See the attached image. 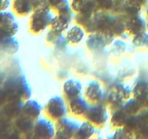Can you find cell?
Wrapping results in <instances>:
<instances>
[{
    "mask_svg": "<svg viewBox=\"0 0 148 139\" xmlns=\"http://www.w3.org/2000/svg\"><path fill=\"white\" fill-rule=\"evenodd\" d=\"M54 15L49 7L34 10L29 20V29L33 34H40L50 28Z\"/></svg>",
    "mask_w": 148,
    "mask_h": 139,
    "instance_id": "1",
    "label": "cell"
},
{
    "mask_svg": "<svg viewBox=\"0 0 148 139\" xmlns=\"http://www.w3.org/2000/svg\"><path fill=\"white\" fill-rule=\"evenodd\" d=\"M44 111L46 117L54 122L66 117L68 107L65 98L59 96L51 97L45 105Z\"/></svg>",
    "mask_w": 148,
    "mask_h": 139,
    "instance_id": "2",
    "label": "cell"
},
{
    "mask_svg": "<svg viewBox=\"0 0 148 139\" xmlns=\"http://www.w3.org/2000/svg\"><path fill=\"white\" fill-rule=\"evenodd\" d=\"M108 109L103 104H90L84 118L98 128L104 127L109 121Z\"/></svg>",
    "mask_w": 148,
    "mask_h": 139,
    "instance_id": "3",
    "label": "cell"
},
{
    "mask_svg": "<svg viewBox=\"0 0 148 139\" xmlns=\"http://www.w3.org/2000/svg\"><path fill=\"white\" fill-rule=\"evenodd\" d=\"M115 36L111 33L93 32L90 33L86 39V46L90 52H99L110 46Z\"/></svg>",
    "mask_w": 148,
    "mask_h": 139,
    "instance_id": "4",
    "label": "cell"
},
{
    "mask_svg": "<svg viewBox=\"0 0 148 139\" xmlns=\"http://www.w3.org/2000/svg\"><path fill=\"white\" fill-rule=\"evenodd\" d=\"M79 123L67 117L57 120L55 123V138L68 139L75 138Z\"/></svg>",
    "mask_w": 148,
    "mask_h": 139,
    "instance_id": "5",
    "label": "cell"
},
{
    "mask_svg": "<svg viewBox=\"0 0 148 139\" xmlns=\"http://www.w3.org/2000/svg\"><path fill=\"white\" fill-rule=\"evenodd\" d=\"M48 117H40L33 123L32 132L36 138L49 139L55 138V124Z\"/></svg>",
    "mask_w": 148,
    "mask_h": 139,
    "instance_id": "6",
    "label": "cell"
},
{
    "mask_svg": "<svg viewBox=\"0 0 148 139\" xmlns=\"http://www.w3.org/2000/svg\"><path fill=\"white\" fill-rule=\"evenodd\" d=\"M84 97L90 104H103L106 95L103 88L98 81H90L87 83L84 89Z\"/></svg>",
    "mask_w": 148,
    "mask_h": 139,
    "instance_id": "7",
    "label": "cell"
},
{
    "mask_svg": "<svg viewBox=\"0 0 148 139\" xmlns=\"http://www.w3.org/2000/svg\"><path fill=\"white\" fill-rule=\"evenodd\" d=\"M83 91L82 83L79 80L75 78H70L65 81L62 87L64 98L67 101L82 96Z\"/></svg>",
    "mask_w": 148,
    "mask_h": 139,
    "instance_id": "8",
    "label": "cell"
},
{
    "mask_svg": "<svg viewBox=\"0 0 148 139\" xmlns=\"http://www.w3.org/2000/svg\"><path fill=\"white\" fill-rule=\"evenodd\" d=\"M125 30L126 33L132 37L147 31V23L140 14L129 17L125 22Z\"/></svg>",
    "mask_w": 148,
    "mask_h": 139,
    "instance_id": "9",
    "label": "cell"
},
{
    "mask_svg": "<svg viewBox=\"0 0 148 139\" xmlns=\"http://www.w3.org/2000/svg\"><path fill=\"white\" fill-rule=\"evenodd\" d=\"M74 12L59 13L53 17L51 24L50 25V30L59 33H65L71 26V23L74 20Z\"/></svg>",
    "mask_w": 148,
    "mask_h": 139,
    "instance_id": "10",
    "label": "cell"
},
{
    "mask_svg": "<svg viewBox=\"0 0 148 139\" xmlns=\"http://www.w3.org/2000/svg\"><path fill=\"white\" fill-rule=\"evenodd\" d=\"M65 39L69 45L77 46L85 39L87 32L82 26L76 24L71 25L70 27L65 32Z\"/></svg>",
    "mask_w": 148,
    "mask_h": 139,
    "instance_id": "11",
    "label": "cell"
},
{
    "mask_svg": "<svg viewBox=\"0 0 148 139\" xmlns=\"http://www.w3.org/2000/svg\"><path fill=\"white\" fill-rule=\"evenodd\" d=\"M90 103L85 97H78L68 101V113L75 117H84L88 108Z\"/></svg>",
    "mask_w": 148,
    "mask_h": 139,
    "instance_id": "12",
    "label": "cell"
},
{
    "mask_svg": "<svg viewBox=\"0 0 148 139\" xmlns=\"http://www.w3.org/2000/svg\"><path fill=\"white\" fill-rule=\"evenodd\" d=\"M43 107L40 103L35 99H28L25 101L22 111L25 118L31 122H35L40 117Z\"/></svg>",
    "mask_w": 148,
    "mask_h": 139,
    "instance_id": "13",
    "label": "cell"
},
{
    "mask_svg": "<svg viewBox=\"0 0 148 139\" xmlns=\"http://www.w3.org/2000/svg\"><path fill=\"white\" fill-rule=\"evenodd\" d=\"M132 98L143 105H145L148 99V81L145 78H139L132 87Z\"/></svg>",
    "mask_w": 148,
    "mask_h": 139,
    "instance_id": "14",
    "label": "cell"
},
{
    "mask_svg": "<svg viewBox=\"0 0 148 139\" xmlns=\"http://www.w3.org/2000/svg\"><path fill=\"white\" fill-rule=\"evenodd\" d=\"M98 130V127L85 120L82 122L79 123L75 138H91L97 134Z\"/></svg>",
    "mask_w": 148,
    "mask_h": 139,
    "instance_id": "15",
    "label": "cell"
},
{
    "mask_svg": "<svg viewBox=\"0 0 148 139\" xmlns=\"http://www.w3.org/2000/svg\"><path fill=\"white\" fill-rule=\"evenodd\" d=\"M129 118L130 116L127 114L124 109L121 108L112 111V114L109 117V122L111 127L116 130L124 127Z\"/></svg>",
    "mask_w": 148,
    "mask_h": 139,
    "instance_id": "16",
    "label": "cell"
},
{
    "mask_svg": "<svg viewBox=\"0 0 148 139\" xmlns=\"http://www.w3.org/2000/svg\"><path fill=\"white\" fill-rule=\"evenodd\" d=\"M12 7L14 13L20 17H25L33 12L30 0H12Z\"/></svg>",
    "mask_w": 148,
    "mask_h": 139,
    "instance_id": "17",
    "label": "cell"
},
{
    "mask_svg": "<svg viewBox=\"0 0 148 139\" xmlns=\"http://www.w3.org/2000/svg\"><path fill=\"white\" fill-rule=\"evenodd\" d=\"M46 41L57 49H64L68 44L64 33H59L49 30L46 36Z\"/></svg>",
    "mask_w": 148,
    "mask_h": 139,
    "instance_id": "18",
    "label": "cell"
},
{
    "mask_svg": "<svg viewBox=\"0 0 148 139\" xmlns=\"http://www.w3.org/2000/svg\"><path fill=\"white\" fill-rule=\"evenodd\" d=\"M94 4L89 0H73L71 8L77 14H92Z\"/></svg>",
    "mask_w": 148,
    "mask_h": 139,
    "instance_id": "19",
    "label": "cell"
},
{
    "mask_svg": "<svg viewBox=\"0 0 148 139\" xmlns=\"http://www.w3.org/2000/svg\"><path fill=\"white\" fill-rule=\"evenodd\" d=\"M124 102L125 101L113 90H111L107 95H106L105 105L111 111L122 108Z\"/></svg>",
    "mask_w": 148,
    "mask_h": 139,
    "instance_id": "20",
    "label": "cell"
},
{
    "mask_svg": "<svg viewBox=\"0 0 148 139\" xmlns=\"http://www.w3.org/2000/svg\"><path fill=\"white\" fill-rule=\"evenodd\" d=\"M47 2L49 8L52 11L56 12L57 14L73 12L68 0H47Z\"/></svg>",
    "mask_w": 148,
    "mask_h": 139,
    "instance_id": "21",
    "label": "cell"
},
{
    "mask_svg": "<svg viewBox=\"0 0 148 139\" xmlns=\"http://www.w3.org/2000/svg\"><path fill=\"white\" fill-rule=\"evenodd\" d=\"M143 106V104H141L139 101H137V100H135L134 98L132 97L131 98H130V99H128L124 102L122 108L127 112V114L130 117H131V116L138 114L141 111Z\"/></svg>",
    "mask_w": 148,
    "mask_h": 139,
    "instance_id": "22",
    "label": "cell"
},
{
    "mask_svg": "<svg viewBox=\"0 0 148 139\" xmlns=\"http://www.w3.org/2000/svg\"><path fill=\"white\" fill-rule=\"evenodd\" d=\"M113 91H115L124 101H127L128 99L132 97V87L127 84L121 83H116L112 88Z\"/></svg>",
    "mask_w": 148,
    "mask_h": 139,
    "instance_id": "23",
    "label": "cell"
},
{
    "mask_svg": "<svg viewBox=\"0 0 148 139\" xmlns=\"http://www.w3.org/2000/svg\"><path fill=\"white\" fill-rule=\"evenodd\" d=\"M132 43L134 47L137 49H148V33L147 31L132 36Z\"/></svg>",
    "mask_w": 148,
    "mask_h": 139,
    "instance_id": "24",
    "label": "cell"
},
{
    "mask_svg": "<svg viewBox=\"0 0 148 139\" xmlns=\"http://www.w3.org/2000/svg\"><path fill=\"white\" fill-rule=\"evenodd\" d=\"M109 46H111L110 52L113 56H121L123 54L125 53L127 50V44L124 41L121 39H117V40L114 39Z\"/></svg>",
    "mask_w": 148,
    "mask_h": 139,
    "instance_id": "25",
    "label": "cell"
},
{
    "mask_svg": "<svg viewBox=\"0 0 148 139\" xmlns=\"http://www.w3.org/2000/svg\"><path fill=\"white\" fill-rule=\"evenodd\" d=\"M30 1L32 7H33V11L49 7L47 0H30Z\"/></svg>",
    "mask_w": 148,
    "mask_h": 139,
    "instance_id": "26",
    "label": "cell"
},
{
    "mask_svg": "<svg viewBox=\"0 0 148 139\" xmlns=\"http://www.w3.org/2000/svg\"><path fill=\"white\" fill-rule=\"evenodd\" d=\"M11 4L10 0H0V11H4L10 7Z\"/></svg>",
    "mask_w": 148,
    "mask_h": 139,
    "instance_id": "27",
    "label": "cell"
},
{
    "mask_svg": "<svg viewBox=\"0 0 148 139\" xmlns=\"http://www.w3.org/2000/svg\"><path fill=\"white\" fill-rule=\"evenodd\" d=\"M146 2V0H129V4H131L132 5L137 6L139 7H142L143 5H145Z\"/></svg>",
    "mask_w": 148,
    "mask_h": 139,
    "instance_id": "28",
    "label": "cell"
},
{
    "mask_svg": "<svg viewBox=\"0 0 148 139\" xmlns=\"http://www.w3.org/2000/svg\"><path fill=\"white\" fill-rule=\"evenodd\" d=\"M145 106H146V107H147V109L148 110V99H147V102H146V104H145Z\"/></svg>",
    "mask_w": 148,
    "mask_h": 139,
    "instance_id": "29",
    "label": "cell"
}]
</instances>
